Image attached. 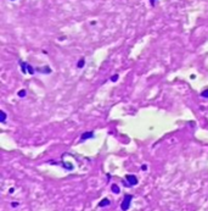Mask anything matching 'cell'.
Returning <instances> with one entry per match:
<instances>
[{"label":"cell","mask_w":208,"mask_h":211,"mask_svg":"<svg viewBox=\"0 0 208 211\" xmlns=\"http://www.w3.org/2000/svg\"><path fill=\"white\" fill-rule=\"evenodd\" d=\"M116 80H118V76H117V75L114 77H112V81H116Z\"/></svg>","instance_id":"10"},{"label":"cell","mask_w":208,"mask_h":211,"mask_svg":"<svg viewBox=\"0 0 208 211\" xmlns=\"http://www.w3.org/2000/svg\"><path fill=\"white\" fill-rule=\"evenodd\" d=\"M5 117H6V114L3 111V112H1V122H4V121H5Z\"/></svg>","instance_id":"8"},{"label":"cell","mask_w":208,"mask_h":211,"mask_svg":"<svg viewBox=\"0 0 208 211\" xmlns=\"http://www.w3.org/2000/svg\"><path fill=\"white\" fill-rule=\"evenodd\" d=\"M90 137H93V133H92V132H89V133H84V136L82 137V139L84 140L85 138H90Z\"/></svg>","instance_id":"5"},{"label":"cell","mask_w":208,"mask_h":211,"mask_svg":"<svg viewBox=\"0 0 208 211\" xmlns=\"http://www.w3.org/2000/svg\"><path fill=\"white\" fill-rule=\"evenodd\" d=\"M112 192L118 194V193H119V187H118V186H116V184H113V186H112Z\"/></svg>","instance_id":"4"},{"label":"cell","mask_w":208,"mask_h":211,"mask_svg":"<svg viewBox=\"0 0 208 211\" xmlns=\"http://www.w3.org/2000/svg\"><path fill=\"white\" fill-rule=\"evenodd\" d=\"M132 199H133V196H132V195H125V196H124V200H123V203H122V205H121V207H122L123 211H125V210L129 209V206H130V201H132Z\"/></svg>","instance_id":"1"},{"label":"cell","mask_w":208,"mask_h":211,"mask_svg":"<svg viewBox=\"0 0 208 211\" xmlns=\"http://www.w3.org/2000/svg\"><path fill=\"white\" fill-rule=\"evenodd\" d=\"M202 95H203V97H206V98H208V90H204L203 93H202Z\"/></svg>","instance_id":"9"},{"label":"cell","mask_w":208,"mask_h":211,"mask_svg":"<svg viewBox=\"0 0 208 211\" xmlns=\"http://www.w3.org/2000/svg\"><path fill=\"white\" fill-rule=\"evenodd\" d=\"M83 65H84V60H81L79 62H78V67L82 69V67H83Z\"/></svg>","instance_id":"6"},{"label":"cell","mask_w":208,"mask_h":211,"mask_svg":"<svg viewBox=\"0 0 208 211\" xmlns=\"http://www.w3.org/2000/svg\"><path fill=\"white\" fill-rule=\"evenodd\" d=\"M24 94H26V91H24V90L18 91V97H21V98H23V97H24Z\"/></svg>","instance_id":"7"},{"label":"cell","mask_w":208,"mask_h":211,"mask_svg":"<svg viewBox=\"0 0 208 211\" xmlns=\"http://www.w3.org/2000/svg\"><path fill=\"white\" fill-rule=\"evenodd\" d=\"M108 204H110V200H108V199H103V200L99 204V206L102 207V206H106V205H108Z\"/></svg>","instance_id":"3"},{"label":"cell","mask_w":208,"mask_h":211,"mask_svg":"<svg viewBox=\"0 0 208 211\" xmlns=\"http://www.w3.org/2000/svg\"><path fill=\"white\" fill-rule=\"evenodd\" d=\"M153 1H155V0H151V3H152V4H153Z\"/></svg>","instance_id":"11"},{"label":"cell","mask_w":208,"mask_h":211,"mask_svg":"<svg viewBox=\"0 0 208 211\" xmlns=\"http://www.w3.org/2000/svg\"><path fill=\"white\" fill-rule=\"evenodd\" d=\"M127 181L132 184V186H134V184H136L138 183V179H136V177L135 176H133V175H129V176H127Z\"/></svg>","instance_id":"2"}]
</instances>
